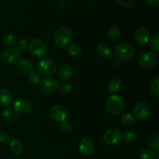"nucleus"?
Instances as JSON below:
<instances>
[{
  "label": "nucleus",
  "mask_w": 159,
  "mask_h": 159,
  "mask_svg": "<svg viewBox=\"0 0 159 159\" xmlns=\"http://www.w3.org/2000/svg\"><path fill=\"white\" fill-rule=\"evenodd\" d=\"M12 102V95L10 91L7 89L0 90V105L2 107H8Z\"/></svg>",
  "instance_id": "nucleus-18"
},
{
  "label": "nucleus",
  "mask_w": 159,
  "mask_h": 159,
  "mask_svg": "<svg viewBox=\"0 0 159 159\" xmlns=\"http://www.w3.org/2000/svg\"><path fill=\"white\" fill-rule=\"evenodd\" d=\"M121 122L125 126H132L134 124L135 119L130 113H124L121 117Z\"/></svg>",
  "instance_id": "nucleus-27"
},
{
  "label": "nucleus",
  "mask_w": 159,
  "mask_h": 159,
  "mask_svg": "<svg viewBox=\"0 0 159 159\" xmlns=\"http://www.w3.org/2000/svg\"><path fill=\"white\" fill-rule=\"evenodd\" d=\"M122 138L127 143H133L136 141L137 135L131 130H127L122 134Z\"/></svg>",
  "instance_id": "nucleus-26"
},
{
  "label": "nucleus",
  "mask_w": 159,
  "mask_h": 159,
  "mask_svg": "<svg viewBox=\"0 0 159 159\" xmlns=\"http://www.w3.org/2000/svg\"><path fill=\"white\" fill-rule=\"evenodd\" d=\"M71 32L68 27L61 26L54 34V41L61 48H66L71 41Z\"/></svg>",
  "instance_id": "nucleus-4"
},
{
  "label": "nucleus",
  "mask_w": 159,
  "mask_h": 159,
  "mask_svg": "<svg viewBox=\"0 0 159 159\" xmlns=\"http://www.w3.org/2000/svg\"><path fill=\"white\" fill-rule=\"evenodd\" d=\"M29 45V41L26 38H21L18 42H17V49L19 51H24L27 48Z\"/></svg>",
  "instance_id": "nucleus-32"
},
{
  "label": "nucleus",
  "mask_w": 159,
  "mask_h": 159,
  "mask_svg": "<svg viewBox=\"0 0 159 159\" xmlns=\"http://www.w3.org/2000/svg\"><path fill=\"white\" fill-rule=\"evenodd\" d=\"M9 147L10 152L14 155H20L23 153V150H24L23 143L17 138H13L9 141Z\"/></svg>",
  "instance_id": "nucleus-16"
},
{
  "label": "nucleus",
  "mask_w": 159,
  "mask_h": 159,
  "mask_svg": "<svg viewBox=\"0 0 159 159\" xmlns=\"http://www.w3.org/2000/svg\"><path fill=\"white\" fill-rule=\"evenodd\" d=\"M135 49L131 44L127 43H120L115 47L114 57L118 61H127L134 57Z\"/></svg>",
  "instance_id": "nucleus-3"
},
{
  "label": "nucleus",
  "mask_w": 159,
  "mask_h": 159,
  "mask_svg": "<svg viewBox=\"0 0 159 159\" xmlns=\"http://www.w3.org/2000/svg\"><path fill=\"white\" fill-rule=\"evenodd\" d=\"M159 34H155L153 37H152L150 41V48H152V50L153 51H155V53L159 52Z\"/></svg>",
  "instance_id": "nucleus-28"
},
{
  "label": "nucleus",
  "mask_w": 159,
  "mask_h": 159,
  "mask_svg": "<svg viewBox=\"0 0 159 159\" xmlns=\"http://www.w3.org/2000/svg\"><path fill=\"white\" fill-rule=\"evenodd\" d=\"M158 61V57L152 52L143 53L139 57V64L143 68H152L156 65Z\"/></svg>",
  "instance_id": "nucleus-12"
},
{
  "label": "nucleus",
  "mask_w": 159,
  "mask_h": 159,
  "mask_svg": "<svg viewBox=\"0 0 159 159\" xmlns=\"http://www.w3.org/2000/svg\"><path fill=\"white\" fill-rule=\"evenodd\" d=\"M29 49L32 55L36 57H42L46 55L48 52V47L43 40L40 39L33 40L30 43Z\"/></svg>",
  "instance_id": "nucleus-6"
},
{
  "label": "nucleus",
  "mask_w": 159,
  "mask_h": 159,
  "mask_svg": "<svg viewBox=\"0 0 159 159\" xmlns=\"http://www.w3.org/2000/svg\"><path fill=\"white\" fill-rule=\"evenodd\" d=\"M153 159H159V157L158 156H156L155 158H153Z\"/></svg>",
  "instance_id": "nucleus-38"
},
{
  "label": "nucleus",
  "mask_w": 159,
  "mask_h": 159,
  "mask_svg": "<svg viewBox=\"0 0 159 159\" xmlns=\"http://www.w3.org/2000/svg\"><path fill=\"white\" fill-rule=\"evenodd\" d=\"M108 88L110 93H116L119 92L122 88V82L118 79H113L109 82Z\"/></svg>",
  "instance_id": "nucleus-21"
},
{
  "label": "nucleus",
  "mask_w": 159,
  "mask_h": 159,
  "mask_svg": "<svg viewBox=\"0 0 159 159\" xmlns=\"http://www.w3.org/2000/svg\"><path fill=\"white\" fill-rule=\"evenodd\" d=\"M150 93L155 97H158L159 96V79L158 77L154 79L151 82Z\"/></svg>",
  "instance_id": "nucleus-23"
},
{
  "label": "nucleus",
  "mask_w": 159,
  "mask_h": 159,
  "mask_svg": "<svg viewBox=\"0 0 159 159\" xmlns=\"http://www.w3.org/2000/svg\"><path fill=\"white\" fill-rule=\"evenodd\" d=\"M58 89L62 93H69L73 89V85L70 82L64 81L61 83L59 84Z\"/></svg>",
  "instance_id": "nucleus-29"
},
{
  "label": "nucleus",
  "mask_w": 159,
  "mask_h": 159,
  "mask_svg": "<svg viewBox=\"0 0 159 159\" xmlns=\"http://www.w3.org/2000/svg\"><path fill=\"white\" fill-rule=\"evenodd\" d=\"M68 53L72 57H79L82 53L81 47L76 43H71L68 47Z\"/></svg>",
  "instance_id": "nucleus-25"
},
{
  "label": "nucleus",
  "mask_w": 159,
  "mask_h": 159,
  "mask_svg": "<svg viewBox=\"0 0 159 159\" xmlns=\"http://www.w3.org/2000/svg\"><path fill=\"white\" fill-rule=\"evenodd\" d=\"M148 4L153 6H158L159 5V0H145Z\"/></svg>",
  "instance_id": "nucleus-37"
},
{
  "label": "nucleus",
  "mask_w": 159,
  "mask_h": 159,
  "mask_svg": "<svg viewBox=\"0 0 159 159\" xmlns=\"http://www.w3.org/2000/svg\"><path fill=\"white\" fill-rule=\"evenodd\" d=\"M29 81L34 85H37L40 82V75L36 71H32L29 74Z\"/></svg>",
  "instance_id": "nucleus-31"
},
{
  "label": "nucleus",
  "mask_w": 159,
  "mask_h": 159,
  "mask_svg": "<svg viewBox=\"0 0 159 159\" xmlns=\"http://www.w3.org/2000/svg\"><path fill=\"white\" fill-rule=\"evenodd\" d=\"M16 70L21 74L29 75L34 69V62L29 59H22L16 64Z\"/></svg>",
  "instance_id": "nucleus-15"
},
{
  "label": "nucleus",
  "mask_w": 159,
  "mask_h": 159,
  "mask_svg": "<svg viewBox=\"0 0 159 159\" xmlns=\"http://www.w3.org/2000/svg\"><path fill=\"white\" fill-rule=\"evenodd\" d=\"M2 116L3 117V119H5L6 120H18L19 114H17L16 113L13 112L12 110H9V109H6V110H4L2 113Z\"/></svg>",
  "instance_id": "nucleus-22"
},
{
  "label": "nucleus",
  "mask_w": 159,
  "mask_h": 159,
  "mask_svg": "<svg viewBox=\"0 0 159 159\" xmlns=\"http://www.w3.org/2000/svg\"><path fill=\"white\" fill-rule=\"evenodd\" d=\"M125 103L122 98L117 95H112L109 96L106 102L107 111L113 115H118L124 110Z\"/></svg>",
  "instance_id": "nucleus-2"
},
{
  "label": "nucleus",
  "mask_w": 159,
  "mask_h": 159,
  "mask_svg": "<svg viewBox=\"0 0 159 159\" xmlns=\"http://www.w3.org/2000/svg\"><path fill=\"white\" fill-rule=\"evenodd\" d=\"M51 116L54 121L57 123H63L68 117V111L66 108L60 105H56L51 108Z\"/></svg>",
  "instance_id": "nucleus-11"
},
{
  "label": "nucleus",
  "mask_w": 159,
  "mask_h": 159,
  "mask_svg": "<svg viewBox=\"0 0 159 159\" xmlns=\"http://www.w3.org/2000/svg\"><path fill=\"white\" fill-rule=\"evenodd\" d=\"M121 36V30L118 26H111L107 31V37L111 41H116L119 40Z\"/></svg>",
  "instance_id": "nucleus-20"
},
{
  "label": "nucleus",
  "mask_w": 159,
  "mask_h": 159,
  "mask_svg": "<svg viewBox=\"0 0 159 159\" xmlns=\"http://www.w3.org/2000/svg\"><path fill=\"white\" fill-rule=\"evenodd\" d=\"M79 148L82 155L89 156V155H92L94 152V143L89 138H83L79 142Z\"/></svg>",
  "instance_id": "nucleus-14"
},
{
  "label": "nucleus",
  "mask_w": 159,
  "mask_h": 159,
  "mask_svg": "<svg viewBox=\"0 0 159 159\" xmlns=\"http://www.w3.org/2000/svg\"><path fill=\"white\" fill-rule=\"evenodd\" d=\"M150 145L153 149H155L156 152L159 151V139L158 135H154L152 137L150 141Z\"/></svg>",
  "instance_id": "nucleus-33"
},
{
  "label": "nucleus",
  "mask_w": 159,
  "mask_h": 159,
  "mask_svg": "<svg viewBox=\"0 0 159 159\" xmlns=\"http://www.w3.org/2000/svg\"><path fill=\"white\" fill-rule=\"evenodd\" d=\"M32 102L26 98H19L14 102L13 110L17 114H26L32 110Z\"/></svg>",
  "instance_id": "nucleus-9"
},
{
  "label": "nucleus",
  "mask_w": 159,
  "mask_h": 159,
  "mask_svg": "<svg viewBox=\"0 0 159 159\" xmlns=\"http://www.w3.org/2000/svg\"><path fill=\"white\" fill-rule=\"evenodd\" d=\"M96 51H97L98 54L100 57L106 59L110 58L113 55L111 48L106 43H99V44H98L97 48H96Z\"/></svg>",
  "instance_id": "nucleus-19"
},
{
  "label": "nucleus",
  "mask_w": 159,
  "mask_h": 159,
  "mask_svg": "<svg viewBox=\"0 0 159 159\" xmlns=\"http://www.w3.org/2000/svg\"><path fill=\"white\" fill-rule=\"evenodd\" d=\"M10 141L9 134L6 131L0 132V142L1 143H7Z\"/></svg>",
  "instance_id": "nucleus-35"
},
{
  "label": "nucleus",
  "mask_w": 159,
  "mask_h": 159,
  "mask_svg": "<svg viewBox=\"0 0 159 159\" xmlns=\"http://www.w3.org/2000/svg\"><path fill=\"white\" fill-rule=\"evenodd\" d=\"M3 41H4L5 44L7 46L13 47L16 44V37L14 34L8 33V34H5L3 37Z\"/></svg>",
  "instance_id": "nucleus-24"
},
{
  "label": "nucleus",
  "mask_w": 159,
  "mask_h": 159,
  "mask_svg": "<svg viewBox=\"0 0 159 159\" xmlns=\"http://www.w3.org/2000/svg\"><path fill=\"white\" fill-rule=\"evenodd\" d=\"M150 107L148 104L144 101L137 102L134 107V113L137 119L144 120L150 115Z\"/></svg>",
  "instance_id": "nucleus-10"
},
{
  "label": "nucleus",
  "mask_w": 159,
  "mask_h": 159,
  "mask_svg": "<svg viewBox=\"0 0 159 159\" xmlns=\"http://www.w3.org/2000/svg\"><path fill=\"white\" fill-rule=\"evenodd\" d=\"M154 151L150 148H144L140 152V158L141 159H152L154 157Z\"/></svg>",
  "instance_id": "nucleus-30"
},
{
  "label": "nucleus",
  "mask_w": 159,
  "mask_h": 159,
  "mask_svg": "<svg viewBox=\"0 0 159 159\" xmlns=\"http://www.w3.org/2000/svg\"><path fill=\"white\" fill-rule=\"evenodd\" d=\"M122 132L119 128L112 127L105 131L103 134V141L108 145H115L122 139Z\"/></svg>",
  "instance_id": "nucleus-5"
},
{
  "label": "nucleus",
  "mask_w": 159,
  "mask_h": 159,
  "mask_svg": "<svg viewBox=\"0 0 159 159\" xmlns=\"http://www.w3.org/2000/svg\"><path fill=\"white\" fill-rule=\"evenodd\" d=\"M150 33L148 29L144 26H141L136 29L134 32V38L139 44L144 45L148 42Z\"/></svg>",
  "instance_id": "nucleus-13"
},
{
  "label": "nucleus",
  "mask_w": 159,
  "mask_h": 159,
  "mask_svg": "<svg viewBox=\"0 0 159 159\" xmlns=\"http://www.w3.org/2000/svg\"><path fill=\"white\" fill-rule=\"evenodd\" d=\"M40 89L44 94H53L58 89L59 82L54 77H46L40 81Z\"/></svg>",
  "instance_id": "nucleus-7"
},
{
  "label": "nucleus",
  "mask_w": 159,
  "mask_h": 159,
  "mask_svg": "<svg viewBox=\"0 0 159 159\" xmlns=\"http://www.w3.org/2000/svg\"><path fill=\"white\" fill-rule=\"evenodd\" d=\"M37 73L41 75H51L54 74L58 69V63L51 57L43 59L38 63L37 67Z\"/></svg>",
  "instance_id": "nucleus-1"
},
{
  "label": "nucleus",
  "mask_w": 159,
  "mask_h": 159,
  "mask_svg": "<svg viewBox=\"0 0 159 159\" xmlns=\"http://www.w3.org/2000/svg\"><path fill=\"white\" fill-rule=\"evenodd\" d=\"M117 1L120 4L122 5L123 6H125V7L131 6L135 2V0H117Z\"/></svg>",
  "instance_id": "nucleus-36"
},
{
  "label": "nucleus",
  "mask_w": 159,
  "mask_h": 159,
  "mask_svg": "<svg viewBox=\"0 0 159 159\" xmlns=\"http://www.w3.org/2000/svg\"><path fill=\"white\" fill-rule=\"evenodd\" d=\"M20 57V52L17 48H9L5 50L2 54L1 58L3 63L6 65H13L19 61Z\"/></svg>",
  "instance_id": "nucleus-8"
},
{
  "label": "nucleus",
  "mask_w": 159,
  "mask_h": 159,
  "mask_svg": "<svg viewBox=\"0 0 159 159\" xmlns=\"http://www.w3.org/2000/svg\"><path fill=\"white\" fill-rule=\"evenodd\" d=\"M61 130L64 133H69V132H71V130H72V126H71V124H70L69 122L65 121V122L61 123Z\"/></svg>",
  "instance_id": "nucleus-34"
},
{
  "label": "nucleus",
  "mask_w": 159,
  "mask_h": 159,
  "mask_svg": "<svg viewBox=\"0 0 159 159\" xmlns=\"http://www.w3.org/2000/svg\"><path fill=\"white\" fill-rule=\"evenodd\" d=\"M73 73H74V70L71 65H64L59 69L58 76L61 80L67 81L72 77Z\"/></svg>",
  "instance_id": "nucleus-17"
}]
</instances>
